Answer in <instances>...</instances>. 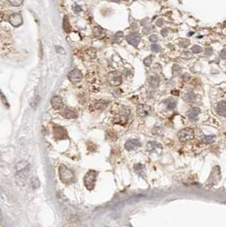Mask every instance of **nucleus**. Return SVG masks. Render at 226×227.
Instances as JSON below:
<instances>
[{
    "instance_id": "nucleus-3",
    "label": "nucleus",
    "mask_w": 226,
    "mask_h": 227,
    "mask_svg": "<svg viewBox=\"0 0 226 227\" xmlns=\"http://www.w3.org/2000/svg\"><path fill=\"white\" fill-rule=\"evenodd\" d=\"M178 137L181 142H187L189 140L194 139V137H195L194 130L190 128H183L178 134Z\"/></svg>"
},
{
    "instance_id": "nucleus-15",
    "label": "nucleus",
    "mask_w": 226,
    "mask_h": 227,
    "mask_svg": "<svg viewBox=\"0 0 226 227\" xmlns=\"http://www.w3.org/2000/svg\"><path fill=\"white\" fill-rule=\"evenodd\" d=\"M51 104L55 110H60L64 107L62 99L59 96H54L51 100Z\"/></svg>"
},
{
    "instance_id": "nucleus-4",
    "label": "nucleus",
    "mask_w": 226,
    "mask_h": 227,
    "mask_svg": "<svg viewBox=\"0 0 226 227\" xmlns=\"http://www.w3.org/2000/svg\"><path fill=\"white\" fill-rule=\"evenodd\" d=\"M96 177H97V173L94 170H89L86 174V175L84 177V185L87 187V189H94V185H95Z\"/></svg>"
},
{
    "instance_id": "nucleus-1",
    "label": "nucleus",
    "mask_w": 226,
    "mask_h": 227,
    "mask_svg": "<svg viewBox=\"0 0 226 227\" xmlns=\"http://www.w3.org/2000/svg\"><path fill=\"white\" fill-rule=\"evenodd\" d=\"M30 171V165L27 162L22 161L19 163L16 164V174L15 179L16 182L20 185H24L26 183V180L27 179Z\"/></svg>"
},
{
    "instance_id": "nucleus-13",
    "label": "nucleus",
    "mask_w": 226,
    "mask_h": 227,
    "mask_svg": "<svg viewBox=\"0 0 226 227\" xmlns=\"http://www.w3.org/2000/svg\"><path fill=\"white\" fill-rule=\"evenodd\" d=\"M109 102L106 101H94V103H92L90 109L91 110H99V111H102L105 110L106 107L108 106Z\"/></svg>"
},
{
    "instance_id": "nucleus-37",
    "label": "nucleus",
    "mask_w": 226,
    "mask_h": 227,
    "mask_svg": "<svg viewBox=\"0 0 226 227\" xmlns=\"http://www.w3.org/2000/svg\"><path fill=\"white\" fill-rule=\"evenodd\" d=\"M212 53H213V50L212 49H207L206 50V55H211Z\"/></svg>"
},
{
    "instance_id": "nucleus-10",
    "label": "nucleus",
    "mask_w": 226,
    "mask_h": 227,
    "mask_svg": "<svg viewBox=\"0 0 226 227\" xmlns=\"http://www.w3.org/2000/svg\"><path fill=\"white\" fill-rule=\"evenodd\" d=\"M9 20L10 24H11L14 27H18V26H20L22 24V22H23L22 16H21V15L19 14V13L12 14V15L9 16Z\"/></svg>"
},
{
    "instance_id": "nucleus-16",
    "label": "nucleus",
    "mask_w": 226,
    "mask_h": 227,
    "mask_svg": "<svg viewBox=\"0 0 226 227\" xmlns=\"http://www.w3.org/2000/svg\"><path fill=\"white\" fill-rule=\"evenodd\" d=\"M217 112L220 116L226 118V101H222L217 106Z\"/></svg>"
},
{
    "instance_id": "nucleus-24",
    "label": "nucleus",
    "mask_w": 226,
    "mask_h": 227,
    "mask_svg": "<svg viewBox=\"0 0 226 227\" xmlns=\"http://www.w3.org/2000/svg\"><path fill=\"white\" fill-rule=\"evenodd\" d=\"M31 185L33 189H37L40 186V182L37 178H32L31 180Z\"/></svg>"
},
{
    "instance_id": "nucleus-31",
    "label": "nucleus",
    "mask_w": 226,
    "mask_h": 227,
    "mask_svg": "<svg viewBox=\"0 0 226 227\" xmlns=\"http://www.w3.org/2000/svg\"><path fill=\"white\" fill-rule=\"evenodd\" d=\"M94 32L95 35H98V36H99V35H101V34H102V32H103V29H101V27H95V28H94Z\"/></svg>"
},
{
    "instance_id": "nucleus-40",
    "label": "nucleus",
    "mask_w": 226,
    "mask_h": 227,
    "mask_svg": "<svg viewBox=\"0 0 226 227\" xmlns=\"http://www.w3.org/2000/svg\"><path fill=\"white\" fill-rule=\"evenodd\" d=\"M172 94H174V95H179V93H178V92H173Z\"/></svg>"
},
{
    "instance_id": "nucleus-28",
    "label": "nucleus",
    "mask_w": 226,
    "mask_h": 227,
    "mask_svg": "<svg viewBox=\"0 0 226 227\" xmlns=\"http://www.w3.org/2000/svg\"><path fill=\"white\" fill-rule=\"evenodd\" d=\"M191 51L193 53H195V54H197V53H201V51H202V49H201L200 46H198V45H194L191 48Z\"/></svg>"
},
{
    "instance_id": "nucleus-17",
    "label": "nucleus",
    "mask_w": 226,
    "mask_h": 227,
    "mask_svg": "<svg viewBox=\"0 0 226 227\" xmlns=\"http://www.w3.org/2000/svg\"><path fill=\"white\" fill-rule=\"evenodd\" d=\"M200 113V109L198 107L191 108L188 112V117L190 119L195 120L197 118L198 115Z\"/></svg>"
},
{
    "instance_id": "nucleus-6",
    "label": "nucleus",
    "mask_w": 226,
    "mask_h": 227,
    "mask_svg": "<svg viewBox=\"0 0 226 227\" xmlns=\"http://www.w3.org/2000/svg\"><path fill=\"white\" fill-rule=\"evenodd\" d=\"M53 131H54V137L56 139H67L68 137L67 131L66 130L65 128L61 126L55 125L53 127Z\"/></svg>"
},
{
    "instance_id": "nucleus-33",
    "label": "nucleus",
    "mask_w": 226,
    "mask_h": 227,
    "mask_svg": "<svg viewBox=\"0 0 226 227\" xmlns=\"http://www.w3.org/2000/svg\"><path fill=\"white\" fill-rule=\"evenodd\" d=\"M150 41L152 42V43H156L158 41V37H157V35H151V37H150Z\"/></svg>"
},
{
    "instance_id": "nucleus-20",
    "label": "nucleus",
    "mask_w": 226,
    "mask_h": 227,
    "mask_svg": "<svg viewBox=\"0 0 226 227\" xmlns=\"http://www.w3.org/2000/svg\"><path fill=\"white\" fill-rule=\"evenodd\" d=\"M159 82H160V78L155 76V77H151L150 79H149V83L151 85V87L152 88H157L158 85H159Z\"/></svg>"
},
{
    "instance_id": "nucleus-5",
    "label": "nucleus",
    "mask_w": 226,
    "mask_h": 227,
    "mask_svg": "<svg viewBox=\"0 0 226 227\" xmlns=\"http://www.w3.org/2000/svg\"><path fill=\"white\" fill-rule=\"evenodd\" d=\"M107 81L112 86H118L122 82V77L117 72H112L107 76Z\"/></svg>"
},
{
    "instance_id": "nucleus-38",
    "label": "nucleus",
    "mask_w": 226,
    "mask_h": 227,
    "mask_svg": "<svg viewBox=\"0 0 226 227\" xmlns=\"http://www.w3.org/2000/svg\"><path fill=\"white\" fill-rule=\"evenodd\" d=\"M162 35L164 36V37H166V36L168 35V29H163V30L162 31Z\"/></svg>"
},
{
    "instance_id": "nucleus-21",
    "label": "nucleus",
    "mask_w": 226,
    "mask_h": 227,
    "mask_svg": "<svg viewBox=\"0 0 226 227\" xmlns=\"http://www.w3.org/2000/svg\"><path fill=\"white\" fill-rule=\"evenodd\" d=\"M215 135H207L202 138V142L204 144H212L215 141Z\"/></svg>"
},
{
    "instance_id": "nucleus-27",
    "label": "nucleus",
    "mask_w": 226,
    "mask_h": 227,
    "mask_svg": "<svg viewBox=\"0 0 226 227\" xmlns=\"http://www.w3.org/2000/svg\"><path fill=\"white\" fill-rule=\"evenodd\" d=\"M152 59H153V56H152V55H149L148 57H146L144 60V65H145L146 66H150L151 62H152Z\"/></svg>"
},
{
    "instance_id": "nucleus-26",
    "label": "nucleus",
    "mask_w": 226,
    "mask_h": 227,
    "mask_svg": "<svg viewBox=\"0 0 226 227\" xmlns=\"http://www.w3.org/2000/svg\"><path fill=\"white\" fill-rule=\"evenodd\" d=\"M9 4L15 7H19L22 4L23 0H9Z\"/></svg>"
},
{
    "instance_id": "nucleus-14",
    "label": "nucleus",
    "mask_w": 226,
    "mask_h": 227,
    "mask_svg": "<svg viewBox=\"0 0 226 227\" xmlns=\"http://www.w3.org/2000/svg\"><path fill=\"white\" fill-rule=\"evenodd\" d=\"M126 39H127L128 44L134 46V47H137L138 44H139V42H140V37L137 34H130V35L127 36Z\"/></svg>"
},
{
    "instance_id": "nucleus-32",
    "label": "nucleus",
    "mask_w": 226,
    "mask_h": 227,
    "mask_svg": "<svg viewBox=\"0 0 226 227\" xmlns=\"http://www.w3.org/2000/svg\"><path fill=\"white\" fill-rule=\"evenodd\" d=\"M55 50H56V51L59 54H62V55H65V54H66V51L64 50V49H63L62 47L56 46V47H55Z\"/></svg>"
},
{
    "instance_id": "nucleus-25",
    "label": "nucleus",
    "mask_w": 226,
    "mask_h": 227,
    "mask_svg": "<svg viewBox=\"0 0 226 227\" xmlns=\"http://www.w3.org/2000/svg\"><path fill=\"white\" fill-rule=\"evenodd\" d=\"M38 102H39V97L38 96H35L31 99V102H30V106L31 107L35 108L38 105Z\"/></svg>"
},
{
    "instance_id": "nucleus-36",
    "label": "nucleus",
    "mask_w": 226,
    "mask_h": 227,
    "mask_svg": "<svg viewBox=\"0 0 226 227\" xmlns=\"http://www.w3.org/2000/svg\"><path fill=\"white\" fill-rule=\"evenodd\" d=\"M220 57H221L222 59H225V58H226V51H225V50H224L221 51V53H220Z\"/></svg>"
},
{
    "instance_id": "nucleus-35",
    "label": "nucleus",
    "mask_w": 226,
    "mask_h": 227,
    "mask_svg": "<svg viewBox=\"0 0 226 227\" xmlns=\"http://www.w3.org/2000/svg\"><path fill=\"white\" fill-rule=\"evenodd\" d=\"M152 26H149V27H144V30H143V32H144V34H148V33H150V32L152 31V28H151Z\"/></svg>"
},
{
    "instance_id": "nucleus-12",
    "label": "nucleus",
    "mask_w": 226,
    "mask_h": 227,
    "mask_svg": "<svg viewBox=\"0 0 226 227\" xmlns=\"http://www.w3.org/2000/svg\"><path fill=\"white\" fill-rule=\"evenodd\" d=\"M140 142L139 140L135 139H128L125 143V149L127 151H132V150H135L138 147L140 146Z\"/></svg>"
},
{
    "instance_id": "nucleus-22",
    "label": "nucleus",
    "mask_w": 226,
    "mask_h": 227,
    "mask_svg": "<svg viewBox=\"0 0 226 227\" xmlns=\"http://www.w3.org/2000/svg\"><path fill=\"white\" fill-rule=\"evenodd\" d=\"M164 103L167 104V107L168 110H173L176 107V101L172 99H168L164 101Z\"/></svg>"
},
{
    "instance_id": "nucleus-23",
    "label": "nucleus",
    "mask_w": 226,
    "mask_h": 227,
    "mask_svg": "<svg viewBox=\"0 0 226 227\" xmlns=\"http://www.w3.org/2000/svg\"><path fill=\"white\" fill-rule=\"evenodd\" d=\"M63 28H64L65 32H69L71 31V25H70L68 18L66 16L64 18V20H63Z\"/></svg>"
},
{
    "instance_id": "nucleus-11",
    "label": "nucleus",
    "mask_w": 226,
    "mask_h": 227,
    "mask_svg": "<svg viewBox=\"0 0 226 227\" xmlns=\"http://www.w3.org/2000/svg\"><path fill=\"white\" fill-rule=\"evenodd\" d=\"M61 115L65 118L73 119V118H76L77 117V112L75 109H72L71 107H66L62 110Z\"/></svg>"
},
{
    "instance_id": "nucleus-18",
    "label": "nucleus",
    "mask_w": 226,
    "mask_h": 227,
    "mask_svg": "<svg viewBox=\"0 0 226 227\" xmlns=\"http://www.w3.org/2000/svg\"><path fill=\"white\" fill-rule=\"evenodd\" d=\"M134 170H135V172L138 174L139 175L144 178V176H145V168H144V165H142V164L140 163L135 164L134 165Z\"/></svg>"
},
{
    "instance_id": "nucleus-9",
    "label": "nucleus",
    "mask_w": 226,
    "mask_h": 227,
    "mask_svg": "<svg viewBox=\"0 0 226 227\" xmlns=\"http://www.w3.org/2000/svg\"><path fill=\"white\" fill-rule=\"evenodd\" d=\"M136 110H137V115L140 118L147 117L152 112V109H151V107L147 106V105H139Z\"/></svg>"
},
{
    "instance_id": "nucleus-34",
    "label": "nucleus",
    "mask_w": 226,
    "mask_h": 227,
    "mask_svg": "<svg viewBox=\"0 0 226 227\" xmlns=\"http://www.w3.org/2000/svg\"><path fill=\"white\" fill-rule=\"evenodd\" d=\"M73 10H74L75 13H79L82 11V8H81V6H79V5H75V6L73 7Z\"/></svg>"
},
{
    "instance_id": "nucleus-39",
    "label": "nucleus",
    "mask_w": 226,
    "mask_h": 227,
    "mask_svg": "<svg viewBox=\"0 0 226 227\" xmlns=\"http://www.w3.org/2000/svg\"><path fill=\"white\" fill-rule=\"evenodd\" d=\"M163 20L161 19V20H159V21H158V20H157V26H160L163 25Z\"/></svg>"
},
{
    "instance_id": "nucleus-19",
    "label": "nucleus",
    "mask_w": 226,
    "mask_h": 227,
    "mask_svg": "<svg viewBox=\"0 0 226 227\" xmlns=\"http://www.w3.org/2000/svg\"><path fill=\"white\" fill-rule=\"evenodd\" d=\"M195 99V95L194 92L192 91H190L188 93H186L185 95L183 96V100L186 102H191V101H194Z\"/></svg>"
},
{
    "instance_id": "nucleus-29",
    "label": "nucleus",
    "mask_w": 226,
    "mask_h": 227,
    "mask_svg": "<svg viewBox=\"0 0 226 227\" xmlns=\"http://www.w3.org/2000/svg\"><path fill=\"white\" fill-rule=\"evenodd\" d=\"M0 99H1V101H3V103H4V105L7 107H9V103H8V101H7L6 98H5V96L4 95V94L1 92V90H0Z\"/></svg>"
},
{
    "instance_id": "nucleus-2",
    "label": "nucleus",
    "mask_w": 226,
    "mask_h": 227,
    "mask_svg": "<svg viewBox=\"0 0 226 227\" xmlns=\"http://www.w3.org/2000/svg\"><path fill=\"white\" fill-rule=\"evenodd\" d=\"M59 174H60V178L61 180L63 183L71 184L74 181V174L73 172L66 167L65 165H61L59 168Z\"/></svg>"
},
{
    "instance_id": "nucleus-8",
    "label": "nucleus",
    "mask_w": 226,
    "mask_h": 227,
    "mask_svg": "<svg viewBox=\"0 0 226 227\" xmlns=\"http://www.w3.org/2000/svg\"><path fill=\"white\" fill-rule=\"evenodd\" d=\"M146 151L150 153H159L161 154L163 151V146L161 144L155 142V141H151L146 145Z\"/></svg>"
},
{
    "instance_id": "nucleus-30",
    "label": "nucleus",
    "mask_w": 226,
    "mask_h": 227,
    "mask_svg": "<svg viewBox=\"0 0 226 227\" xmlns=\"http://www.w3.org/2000/svg\"><path fill=\"white\" fill-rule=\"evenodd\" d=\"M151 50L153 52H159V51H161V47L158 46L157 44H152L151 46Z\"/></svg>"
},
{
    "instance_id": "nucleus-7",
    "label": "nucleus",
    "mask_w": 226,
    "mask_h": 227,
    "mask_svg": "<svg viewBox=\"0 0 226 227\" xmlns=\"http://www.w3.org/2000/svg\"><path fill=\"white\" fill-rule=\"evenodd\" d=\"M68 78H69L70 81L74 84L79 83L82 78V74L81 71L78 69L71 70L68 74Z\"/></svg>"
}]
</instances>
